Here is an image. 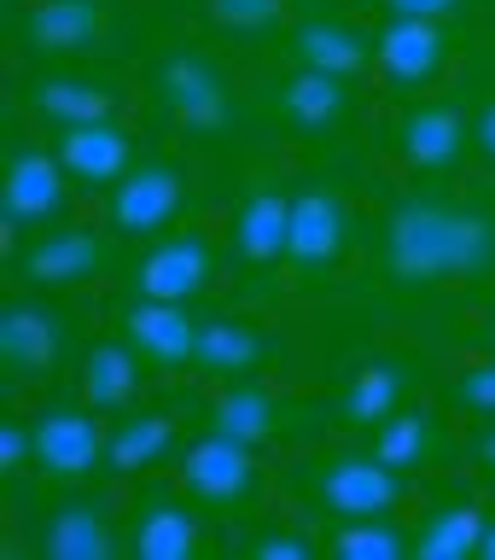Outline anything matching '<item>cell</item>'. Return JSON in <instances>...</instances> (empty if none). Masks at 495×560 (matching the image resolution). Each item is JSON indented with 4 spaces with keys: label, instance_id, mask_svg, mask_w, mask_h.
<instances>
[{
    "label": "cell",
    "instance_id": "cell-36",
    "mask_svg": "<svg viewBox=\"0 0 495 560\" xmlns=\"http://www.w3.org/2000/svg\"><path fill=\"white\" fill-rule=\"evenodd\" d=\"M472 140H479V152L495 164V100L479 105V122H472Z\"/></svg>",
    "mask_w": 495,
    "mask_h": 560
},
{
    "label": "cell",
    "instance_id": "cell-14",
    "mask_svg": "<svg viewBox=\"0 0 495 560\" xmlns=\"http://www.w3.org/2000/svg\"><path fill=\"white\" fill-rule=\"evenodd\" d=\"M117 332L140 350V362L152 368H181L199 350V322L187 315V304H164V298H134L117 315Z\"/></svg>",
    "mask_w": 495,
    "mask_h": 560
},
{
    "label": "cell",
    "instance_id": "cell-1",
    "mask_svg": "<svg viewBox=\"0 0 495 560\" xmlns=\"http://www.w3.org/2000/svg\"><path fill=\"white\" fill-rule=\"evenodd\" d=\"M385 269L409 287L479 280L495 269V217L444 192H414L385 222Z\"/></svg>",
    "mask_w": 495,
    "mask_h": 560
},
{
    "label": "cell",
    "instance_id": "cell-4",
    "mask_svg": "<svg viewBox=\"0 0 495 560\" xmlns=\"http://www.w3.org/2000/svg\"><path fill=\"white\" fill-rule=\"evenodd\" d=\"M157 100L187 135H222L234 122V88H227L222 65L199 47H181L157 65Z\"/></svg>",
    "mask_w": 495,
    "mask_h": 560
},
{
    "label": "cell",
    "instance_id": "cell-33",
    "mask_svg": "<svg viewBox=\"0 0 495 560\" xmlns=\"http://www.w3.org/2000/svg\"><path fill=\"white\" fill-rule=\"evenodd\" d=\"M321 549H327V542L309 537V532H262V537L251 542L257 560H315Z\"/></svg>",
    "mask_w": 495,
    "mask_h": 560
},
{
    "label": "cell",
    "instance_id": "cell-26",
    "mask_svg": "<svg viewBox=\"0 0 495 560\" xmlns=\"http://www.w3.org/2000/svg\"><path fill=\"white\" fill-rule=\"evenodd\" d=\"M484 525H490V514L479 502H467V497L437 502L414 525V555L420 560H467L484 549Z\"/></svg>",
    "mask_w": 495,
    "mask_h": 560
},
{
    "label": "cell",
    "instance_id": "cell-6",
    "mask_svg": "<svg viewBox=\"0 0 495 560\" xmlns=\"http://www.w3.org/2000/svg\"><path fill=\"white\" fill-rule=\"evenodd\" d=\"M181 485H187L192 502L222 508V514H234V508H251V497L262 490L257 450L239 444V438H227V432H204L199 444L181 450Z\"/></svg>",
    "mask_w": 495,
    "mask_h": 560
},
{
    "label": "cell",
    "instance_id": "cell-19",
    "mask_svg": "<svg viewBox=\"0 0 495 560\" xmlns=\"http://www.w3.org/2000/svg\"><path fill=\"white\" fill-rule=\"evenodd\" d=\"M286 234H292V192L274 182H257L234 210V257L262 269V262H286Z\"/></svg>",
    "mask_w": 495,
    "mask_h": 560
},
{
    "label": "cell",
    "instance_id": "cell-30",
    "mask_svg": "<svg viewBox=\"0 0 495 560\" xmlns=\"http://www.w3.org/2000/svg\"><path fill=\"white\" fill-rule=\"evenodd\" d=\"M327 549L344 555V560H402V555H414V532H402L391 514L339 520V532L327 537Z\"/></svg>",
    "mask_w": 495,
    "mask_h": 560
},
{
    "label": "cell",
    "instance_id": "cell-15",
    "mask_svg": "<svg viewBox=\"0 0 495 560\" xmlns=\"http://www.w3.org/2000/svg\"><path fill=\"white\" fill-rule=\"evenodd\" d=\"M70 199V170L59 164V152H42V147H17L12 164H7V228L30 222H52Z\"/></svg>",
    "mask_w": 495,
    "mask_h": 560
},
{
    "label": "cell",
    "instance_id": "cell-3",
    "mask_svg": "<svg viewBox=\"0 0 495 560\" xmlns=\"http://www.w3.org/2000/svg\"><path fill=\"white\" fill-rule=\"evenodd\" d=\"M30 438H35V472L52 485L94 479V467L111 462V432L99 427V409H87V402L42 409L30 420Z\"/></svg>",
    "mask_w": 495,
    "mask_h": 560
},
{
    "label": "cell",
    "instance_id": "cell-25",
    "mask_svg": "<svg viewBox=\"0 0 495 560\" xmlns=\"http://www.w3.org/2000/svg\"><path fill=\"white\" fill-rule=\"evenodd\" d=\"M24 105L52 129H70V122H99L117 117V88L87 82V77H35L24 88Z\"/></svg>",
    "mask_w": 495,
    "mask_h": 560
},
{
    "label": "cell",
    "instance_id": "cell-7",
    "mask_svg": "<svg viewBox=\"0 0 495 560\" xmlns=\"http://www.w3.org/2000/svg\"><path fill=\"white\" fill-rule=\"evenodd\" d=\"M309 420L315 415L304 409V402L280 397V392H269V385H257V380H227L216 392V402H210V432H227V438H239V444H251V450L304 432Z\"/></svg>",
    "mask_w": 495,
    "mask_h": 560
},
{
    "label": "cell",
    "instance_id": "cell-12",
    "mask_svg": "<svg viewBox=\"0 0 495 560\" xmlns=\"http://www.w3.org/2000/svg\"><path fill=\"white\" fill-rule=\"evenodd\" d=\"M52 152H59V164L70 170V182H82V187H117L122 175L134 170V140L117 117L70 122V129H59V140H52Z\"/></svg>",
    "mask_w": 495,
    "mask_h": 560
},
{
    "label": "cell",
    "instance_id": "cell-28",
    "mask_svg": "<svg viewBox=\"0 0 495 560\" xmlns=\"http://www.w3.org/2000/svg\"><path fill=\"white\" fill-rule=\"evenodd\" d=\"M402 397H409V368L402 362H362L356 374L344 380V420L379 427L385 415L402 409Z\"/></svg>",
    "mask_w": 495,
    "mask_h": 560
},
{
    "label": "cell",
    "instance_id": "cell-34",
    "mask_svg": "<svg viewBox=\"0 0 495 560\" xmlns=\"http://www.w3.org/2000/svg\"><path fill=\"white\" fill-rule=\"evenodd\" d=\"M30 467H35L30 420H7V427H0V472H7V479H24Z\"/></svg>",
    "mask_w": 495,
    "mask_h": 560
},
{
    "label": "cell",
    "instance_id": "cell-18",
    "mask_svg": "<svg viewBox=\"0 0 495 560\" xmlns=\"http://www.w3.org/2000/svg\"><path fill=\"white\" fill-rule=\"evenodd\" d=\"M105 35V0H35L24 12V47L42 59L87 52Z\"/></svg>",
    "mask_w": 495,
    "mask_h": 560
},
{
    "label": "cell",
    "instance_id": "cell-22",
    "mask_svg": "<svg viewBox=\"0 0 495 560\" xmlns=\"http://www.w3.org/2000/svg\"><path fill=\"white\" fill-rule=\"evenodd\" d=\"M262 362H269V339H262V327L239 322V315H210V322H199V350H192V368H199V374L251 380Z\"/></svg>",
    "mask_w": 495,
    "mask_h": 560
},
{
    "label": "cell",
    "instance_id": "cell-8",
    "mask_svg": "<svg viewBox=\"0 0 495 560\" xmlns=\"http://www.w3.org/2000/svg\"><path fill=\"white\" fill-rule=\"evenodd\" d=\"M455 59V35L444 18H391L374 42V65L385 82L397 88H432Z\"/></svg>",
    "mask_w": 495,
    "mask_h": 560
},
{
    "label": "cell",
    "instance_id": "cell-13",
    "mask_svg": "<svg viewBox=\"0 0 495 560\" xmlns=\"http://www.w3.org/2000/svg\"><path fill=\"white\" fill-rule=\"evenodd\" d=\"M105 262H111V245L94 228H47L42 240L24 245L17 275L30 287H76V280H94Z\"/></svg>",
    "mask_w": 495,
    "mask_h": 560
},
{
    "label": "cell",
    "instance_id": "cell-5",
    "mask_svg": "<svg viewBox=\"0 0 495 560\" xmlns=\"http://www.w3.org/2000/svg\"><path fill=\"white\" fill-rule=\"evenodd\" d=\"M350 252V205L332 182H309L292 192V234H286V269L297 280L339 269Z\"/></svg>",
    "mask_w": 495,
    "mask_h": 560
},
{
    "label": "cell",
    "instance_id": "cell-11",
    "mask_svg": "<svg viewBox=\"0 0 495 560\" xmlns=\"http://www.w3.org/2000/svg\"><path fill=\"white\" fill-rule=\"evenodd\" d=\"M122 555L134 560H192L204 555V525L175 490H146L122 532Z\"/></svg>",
    "mask_w": 495,
    "mask_h": 560
},
{
    "label": "cell",
    "instance_id": "cell-31",
    "mask_svg": "<svg viewBox=\"0 0 495 560\" xmlns=\"http://www.w3.org/2000/svg\"><path fill=\"white\" fill-rule=\"evenodd\" d=\"M292 0H210V18H216L222 30H234V35H262V30H274L280 18H286Z\"/></svg>",
    "mask_w": 495,
    "mask_h": 560
},
{
    "label": "cell",
    "instance_id": "cell-9",
    "mask_svg": "<svg viewBox=\"0 0 495 560\" xmlns=\"http://www.w3.org/2000/svg\"><path fill=\"white\" fill-rule=\"evenodd\" d=\"M187 205V175L164 164V158H146V164H134L122 182L111 187V228L117 234H164V228L181 217Z\"/></svg>",
    "mask_w": 495,
    "mask_h": 560
},
{
    "label": "cell",
    "instance_id": "cell-23",
    "mask_svg": "<svg viewBox=\"0 0 495 560\" xmlns=\"http://www.w3.org/2000/svg\"><path fill=\"white\" fill-rule=\"evenodd\" d=\"M64 350V322L42 304H12L0 315V362L12 374H52Z\"/></svg>",
    "mask_w": 495,
    "mask_h": 560
},
{
    "label": "cell",
    "instance_id": "cell-29",
    "mask_svg": "<svg viewBox=\"0 0 495 560\" xmlns=\"http://www.w3.org/2000/svg\"><path fill=\"white\" fill-rule=\"evenodd\" d=\"M169 444H175V420L157 415V409H140V415L111 427V467L117 472H146L169 455Z\"/></svg>",
    "mask_w": 495,
    "mask_h": 560
},
{
    "label": "cell",
    "instance_id": "cell-2",
    "mask_svg": "<svg viewBox=\"0 0 495 560\" xmlns=\"http://www.w3.org/2000/svg\"><path fill=\"white\" fill-rule=\"evenodd\" d=\"M297 490L309 497L315 514L374 520V514H397L402 508L409 472L391 467L379 450H332V455H309L297 467Z\"/></svg>",
    "mask_w": 495,
    "mask_h": 560
},
{
    "label": "cell",
    "instance_id": "cell-32",
    "mask_svg": "<svg viewBox=\"0 0 495 560\" xmlns=\"http://www.w3.org/2000/svg\"><path fill=\"white\" fill-rule=\"evenodd\" d=\"M449 402L467 415H479V420H495V357L467 362L461 374L449 380Z\"/></svg>",
    "mask_w": 495,
    "mask_h": 560
},
{
    "label": "cell",
    "instance_id": "cell-16",
    "mask_svg": "<svg viewBox=\"0 0 495 560\" xmlns=\"http://www.w3.org/2000/svg\"><path fill=\"white\" fill-rule=\"evenodd\" d=\"M397 152L409 170L444 175V170L461 164V152H467V117L444 100H420L397 117Z\"/></svg>",
    "mask_w": 495,
    "mask_h": 560
},
{
    "label": "cell",
    "instance_id": "cell-27",
    "mask_svg": "<svg viewBox=\"0 0 495 560\" xmlns=\"http://www.w3.org/2000/svg\"><path fill=\"white\" fill-rule=\"evenodd\" d=\"M82 402L87 409H99V415H111V409H129L134 392H140V350L129 339H99L94 350L82 357Z\"/></svg>",
    "mask_w": 495,
    "mask_h": 560
},
{
    "label": "cell",
    "instance_id": "cell-35",
    "mask_svg": "<svg viewBox=\"0 0 495 560\" xmlns=\"http://www.w3.org/2000/svg\"><path fill=\"white\" fill-rule=\"evenodd\" d=\"M467 0H385L391 18H455Z\"/></svg>",
    "mask_w": 495,
    "mask_h": 560
},
{
    "label": "cell",
    "instance_id": "cell-10",
    "mask_svg": "<svg viewBox=\"0 0 495 560\" xmlns=\"http://www.w3.org/2000/svg\"><path fill=\"white\" fill-rule=\"evenodd\" d=\"M210 275H216V245L204 234H169L157 240L146 257L134 262V298H164V304H187V298H199L210 287Z\"/></svg>",
    "mask_w": 495,
    "mask_h": 560
},
{
    "label": "cell",
    "instance_id": "cell-20",
    "mask_svg": "<svg viewBox=\"0 0 495 560\" xmlns=\"http://www.w3.org/2000/svg\"><path fill=\"white\" fill-rule=\"evenodd\" d=\"M42 555H52V560H111V555H122L117 520L105 514V502H94V497L52 508L47 525H42Z\"/></svg>",
    "mask_w": 495,
    "mask_h": 560
},
{
    "label": "cell",
    "instance_id": "cell-24",
    "mask_svg": "<svg viewBox=\"0 0 495 560\" xmlns=\"http://www.w3.org/2000/svg\"><path fill=\"white\" fill-rule=\"evenodd\" d=\"M374 450L391 467L420 472V467H437L449 455V427L432 409H409V402H402L397 415H385L379 427H374Z\"/></svg>",
    "mask_w": 495,
    "mask_h": 560
},
{
    "label": "cell",
    "instance_id": "cell-38",
    "mask_svg": "<svg viewBox=\"0 0 495 560\" xmlns=\"http://www.w3.org/2000/svg\"><path fill=\"white\" fill-rule=\"evenodd\" d=\"M484 560H495V514H490V525H484V549H479Z\"/></svg>",
    "mask_w": 495,
    "mask_h": 560
},
{
    "label": "cell",
    "instance_id": "cell-37",
    "mask_svg": "<svg viewBox=\"0 0 495 560\" xmlns=\"http://www.w3.org/2000/svg\"><path fill=\"white\" fill-rule=\"evenodd\" d=\"M472 455H479V462L495 472V427H484L479 438H472Z\"/></svg>",
    "mask_w": 495,
    "mask_h": 560
},
{
    "label": "cell",
    "instance_id": "cell-17",
    "mask_svg": "<svg viewBox=\"0 0 495 560\" xmlns=\"http://www.w3.org/2000/svg\"><path fill=\"white\" fill-rule=\"evenodd\" d=\"M269 117H280L286 129H304V135L339 129V122L350 117V82L297 65L292 77L269 82Z\"/></svg>",
    "mask_w": 495,
    "mask_h": 560
},
{
    "label": "cell",
    "instance_id": "cell-21",
    "mask_svg": "<svg viewBox=\"0 0 495 560\" xmlns=\"http://www.w3.org/2000/svg\"><path fill=\"white\" fill-rule=\"evenodd\" d=\"M292 65L304 70H327V77H362L367 65H374V42H367L362 30H350L344 18H304V24L292 30Z\"/></svg>",
    "mask_w": 495,
    "mask_h": 560
}]
</instances>
